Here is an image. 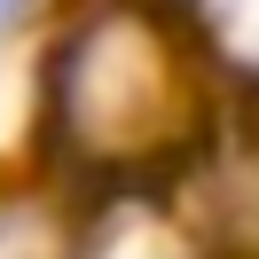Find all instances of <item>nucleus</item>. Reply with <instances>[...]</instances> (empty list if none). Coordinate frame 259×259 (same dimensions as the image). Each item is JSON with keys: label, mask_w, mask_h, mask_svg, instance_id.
<instances>
[{"label": "nucleus", "mask_w": 259, "mask_h": 259, "mask_svg": "<svg viewBox=\"0 0 259 259\" xmlns=\"http://www.w3.org/2000/svg\"><path fill=\"white\" fill-rule=\"evenodd\" d=\"M24 8H32V0H0V32H8V24H16Z\"/></svg>", "instance_id": "nucleus-1"}]
</instances>
